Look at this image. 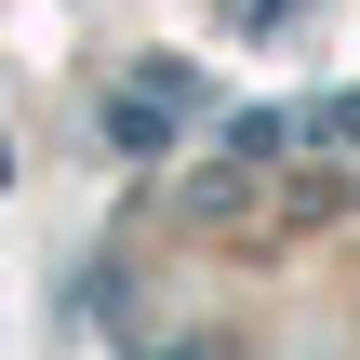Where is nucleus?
Returning a JSON list of instances; mask_svg holds the SVG:
<instances>
[{
    "instance_id": "obj_2",
    "label": "nucleus",
    "mask_w": 360,
    "mask_h": 360,
    "mask_svg": "<svg viewBox=\"0 0 360 360\" xmlns=\"http://www.w3.org/2000/svg\"><path fill=\"white\" fill-rule=\"evenodd\" d=\"M321 134H334V147H360V94H334V107H321Z\"/></svg>"
},
{
    "instance_id": "obj_1",
    "label": "nucleus",
    "mask_w": 360,
    "mask_h": 360,
    "mask_svg": "<svg viewBox=\"0 0 360 360\" xmlns=\"http://www.w3.org/2000/svg\"><path fill=\"white\" fill-rule=\"evenodd\" d=\"M174 120H187V67H147V80L107 94V147H120V160H160Z\"/></svg>"
}]
</instances>
